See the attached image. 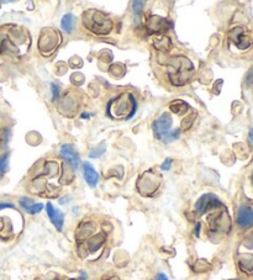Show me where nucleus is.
Instances as JSON below:
<instances>
[{"mask_svg": "<svg viewBox=\"0 0 253 280\" xmlns=\"http://www.w3.org/2000/svg\"><path fill=\"white\" fill-rule=\"evenodd\" d=\"M154 280H168V277H167V275L164 274V273H159V274L157 275L156 279H154Z\"/></svg>", "mask_w": 253, "mask_h": 280, "instance_id": "a211bd4d", "label": "nucleus"}, {"mask_svg": "<svg viewBox=\"0 0 253 280\" xmlns=\"http://www.w3.org/2000/svg\"><path fill=\"white\" fill-rule=\"evenodd\" d=\"M80 280H87V274H85L84 272H82V278H80Z\"/></svg>", "mask_w": 253, "mask_h": 280, "instance_id": "aec40b11", "label": "nucleus"}, {"mask_svg": "<svg viewBox=\"0 0 253 280\" xmlns=\"http://www.w3.org/2000/svg\"><path fill=\"white\" fill-rule=\"evenodd\" d=\"M8 161H9V154H4L0 157V177L5 173L6 168H8Z\"/></svg>", "mask_w": 253, "mask_h": 280, "instance_id": "f8f14e48", "label": "nucleus"}, {"mask_svg": "<svg viewBox=\"0 0 253 280\" xmlns=\"http://www.w3.org/2000/svg\"><path fill=\"white\" fill-rule=\"evenodd\" d=\"M231 280H240V279H231Z\"/></svg>", "mask_w": 253, "mask_h": 280, "instance_id": "412c9836", "label": "nucleus"}, {"mask_svg": "<svg viewBox=\"0 0 253 280\" xmlns=\"http://www.w3.org/2000/svg\"><path fill=\"white\" fill-rule=\"evenodd\" d=\"M51 88H52V92H53V99H56V98L58 97V93H59L58 87H57L56 84H52Z\"/></svg>", "mask_w": 253, "mask_h": 280, "instance_id": "f3484780", "label": "nucleus"}, {"mask_svg": "<svg viewBox=\"0 0 253 280\" xmlns=\"http://www.w3.org/2000/svg\"><path fill=\"white\" fill-rule=\"evenodd\" d=\"M171 163H172L171 158H167L166 161H164V163L162 164V169H163V171H169V168H171Z\"/></svg>", "mask_w": 253, "mask_h": 280, "instance_id": "2eb2a0df", "label": "nucleus"}, {"mask_svg": "<svg viewBox=\"0 0 253 280\" xmlns=\"http://www.w3.org/2000/svg\"><path fill=\"white\" fill-rule=\"evenodd\" d=\"M171 109H172V111L176 112V114L182 115L188 110V104L187 102H182V100H177V102H172Z\"/></svg>", "mask_w": 253, "mask_h": 280, "instance_id": "9b49d317", "label": "nucleus"}, {"mask_svg": "<svg viewBox=\"0 0 253 280\" xmlns=\"http://www.w3.org/2000/svg\"><path fill=\"white\" fill-rule=\"evenodd\" d=\"M220 205L221 202L216 198V196L212 195V194H205V195H202V198L198 200L195 207H197V211L199 212V214H204V212H206L207 210L218 207L220 206Z\"/></svg>", "mask_w": 253, "mask_h": 280, "instance_id": "7ed1b4c3", "label": "nucleus"}, {"mask_svg": "<svg viewBox=\"0 0 253 280\" xmlns=\"http://www.w3.org/2000/svg\"><path fill=\"white\" fill-rule=\"evenodd\" d=\"M153 132L162 142L169 143L179 138L180 131L172 130V117L168 114H163L153 123Z\"/></svg>", "mask_w": 253, "mask_h": 280, "instance_id": "f03ea898", "label": "nucleus"}, {"mask_svg": "<svg viewBox=\"0 0 253 280\" xmlns=\"http://www.w3.org/2000/svg\"><path fill=\"white\" fill-rule=\"evenodd\" d=\"M61 155L66 159L67 162L72 164V167L77 169L80 164V158L78 155V152L72 147L71 145H63L61 147Z\"/></svg>", "mask_w": 253, "mask_h": 280, "instance_id": "39448f33", "label": "nucleus"}, {"mask_svg": "<svg viewBox=\"0 0 253 280\" xmlns=\"http://www.w3.org/2000/svg\"><path fill=\"white\" fill-rule=\"evenodd\" d=\"M83 172H84V179L90 186H97L98 181H99V176L98 172L93 168L90 163H85L83 167Z\"/></svg>", "mask_w": 253, "mask_h": 280, "instance_id": "1a4fd4ad", "label": "nucleus"}, {"mask_svg": "<svg viewBox=\"0 0 253 280\" xmlns=\"http://www.w3.org/2000/svg\"><path fill=\"white\" fill-rule=\"evenodd\" d=\"M46 211L47 215H49L50 220L51 222L53 224V226L56 227L58 231H62L63 229V225H64V215L61 210L58 209H54L53 205L51 203H47V206H46Z\"/></svg>", "mask_w": 253, "mask_h": 280, "instance_id": "423d86ee", "label": "nucleus"}, {"mask_svg": "<svg viewBox=\"0 0 253 280\" xmlns=\"http://www.w3.org/2000/svg\"><path fill=\"white\" fill-rule=\"evenodd\" d=\"M143 1H135V3H133V9H135V13L136 14H140L141 13V10H142V5H143Z\"/></svg>", "mask_w": 253, "mask_h": 280, "instance_id": "4468645a", "label": "nucleus"}, {"mask_svg": "<svg viewBox=\"0 0 253 280\" xmlns=\"http://www.w3.org/2000/svg\"><path fill=\"white\" fill-rule=\"evenodd\" d=\"M20 205L23 206V209L25 210V211H27L28 214H31V215L39 214V212L44 209V205L40 204V203L39 204H36L32 199H30V198H21Z\"/></svg>", "mask_w": 253, "mask_h": 280, "instance_id": "6e6552de", "label": "nucleus"}, {"mask_svg": "<svg viewBox=\"0 0 253 280\" xmlns=\"http://www.w3.org/2000/svg\"><path fill=\"white\" fill-rule=\"evenodd\" d=\"M237 224L242 229H247V227L253 226V209L242 205L238 210L237 214Z\"/></svg>", "mask_w": 253, "mask_h": 280, "instance_id": "0eeeda50", "label": "nucleus"}, {"mask_svg": "<svg viewBox=\"0 0 253 280\" xmlns=\"http://www.w3.org/2000/svg\"><path fill=\"white\" fill-rule=\"evenodd\" d=\"M248 142L253 147V128H251L250 133H248Z\"/></svg>", "mask_w": 253, "mask_h": 280, "instance_id": "6ab92c4d", "label": "nucleus"}, {"mask_svg": "<svg viewBox=\"0 0 253 280\" xmlns=\"http://www.w3.org/2000/svg\"><path fill=\"white\" fill-rule=\"evenodd\" d=\"M61 25H62V28H63L66 32L71 33L76 26V18L72 15V14H66V15L62 18Z\"/></svg>", "mask_w": 253, "mask_h": 280, "instance_id": "9d476101", "label": "nucleus"}, {"mask_svg": "<svg viewBox=\"0 0 253 280\" xmlns=\"http://www.w3.org/2000/svg\"><path fill=\"white\" fill-rule=\"evenodd\" d=\"M11 207H14L13 204H9V203H0V210L11 209Z\"/></svg>", "mask_w": 253, "mask_h": 280, "instance_id": "dca6fc26", "label": "nucleus"}, {"mask_svg": "<svg viewBox=\"0 0 253 280\" xmlns=\"http://www.w3.org/2000/svg\"><path fill=\"white\" fill-rule=\"evenodd\" d=\"M104 151H105V145L104 143H101V145H100V148H98V150H94V151H92V152H90V157L92 158L99 157L100 154H102V153H104Z\"/></svg>", "mask_w": 253, "mask_h": 280, "instance_id": "ddd939ff", "label": "nucleus"}, {"mask_svg": "<svg viewBox=\"0 0 253 280\" xmlns=\"http://www.w3.org/2000/svg\"><path fill=\"white\" fill-rule=\"evenodd\" d=\"M93 23L90 24L89 27L97 33H106L110 31L111 23L106 19V16L102 15L101 13H95L92 18Z\"/></svg>", "mask_w": 253, "mask_h": 280, "instance_id": "20e7f679", "label": "nucleus"}, {"mask_svg": "<svg viewBox=\"0 0 253 280\" xmlns=\"http://www.w3.org/2000/svg\"><path fill=\"white\" fill-rule=\"evenodd\" d=\"M137 109V102L131 94H120L111 100L107 106V114L114 119H131Z\"/></svg>", "mask_w": 253, "mask_h": 280, "instance_id": "f257e3e1", "label": "nucleus"}]
</instances>
